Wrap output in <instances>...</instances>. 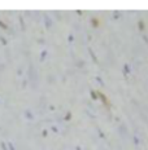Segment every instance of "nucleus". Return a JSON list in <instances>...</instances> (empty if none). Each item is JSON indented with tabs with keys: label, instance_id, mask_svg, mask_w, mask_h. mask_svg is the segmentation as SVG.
Masks as SVG:
<instances>
[]
</instances>
